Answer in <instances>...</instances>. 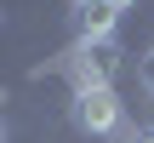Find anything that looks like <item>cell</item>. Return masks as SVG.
<instances>
[{"mask_svg": "<svg viewBox=\"0 0 154 143\" xmlns=\"http://www.w3.org/2000/svg\"><path fill=\"white\" fill-rule=\"evenodd\" d=\"M131 143H154V126H137V132H131Z\"/></svg>", "mask_w": 154, "mask_h": 143, "instance_id": "obj_5", "label": "cell"}, {"mask_svg": "<svg viewBox=\"0 0 154 143\" xmlns=\"http://www.w3.org/2000/svg\"><path fill=\"white\" fill-rule=\"evenodd\" d=\"M69 75H74V92L114 86V75H120V46H114V40H80V46L69 52Z\"/></svg>", "mask_w": 154, "mask_h": 143, "instance_id": "obj_1", "label": "cell"}, {"mask_svg": "<svg viewBox=\"0 0 154 143\" xmlns=\"http://www.w3.org/2000/svg\"><path fill=\"white\" fill-rule=\"evenodd\" d=\"M114 23H120V11H114L109 0L74 6V34H80V40H114Z\"/></svg>", "mask_w": 154, "mask_h": 143, "instance_id": "obj_3", "label": "cell"}, {"mask_svg": "<svg viewBox=\"0 0 154 143\" xmlns=\"http://www.w3.org/2000/svg\"><path fill=\"white\" fill-rule=\"evenodd\" d=\"M0 143H6V120H0Z\"/></svg>", "mask_w": 154, "mask_h": 143, "instance_id": "obj_7", "label": "cell"}, {"mask_svg": "<svg viewBox=\"0 0 154 143\" xmlns=\"http://www.w3.org/2000/svg\"><path fill=\"white\" fill-rule=\"evenodd\" d=\"M137 86L154 97V52H143V57H137Z\"/></svg>", "mask_w": 154, "mask_h": 143, "instance_id": "obj_4", "label": "cell"}, {"mask_svg": "<svg viewBox=\"0 0 154 143\" xmlns=\"http://www.w3.org/2000/svg\"><path fill=\"white\" fill-rule=\"evenodd\" d=\"M74 126H80V132H91V138L114 132V126H120V97H114V86L74 92Z\"/></svg>", "mask_w": 154, "mask_h": 143, "instance_id": "obj_2", "label": "cell"}, {"mask_svg": "<svg viewBox=\"0 0 154 143\" xmlns=\"http://www.w3.org/2000/svg\"><path fill=\"white\" fill-rule=\"evenodd\" d=\"M109 6H114V11H131V6H137V0H109Z\"/></svg>", "mask_w": 154, "mask_h": 143, "instance_id": "obj_6", "label": "cell"}, {"mask_svg": "<svg viewBox=\"0 0 154 143\" xmlns=\"http://www.w3.org/2000/svg\"><path fill=\"white\" fill-rule=\"evenodd\" d=\"M69 6H86V0H69Z\"/></svg>", "mask_w": 154, "mask_h": 143, "instance_id": "obj_8", "label": "cell"}]
</instances>
